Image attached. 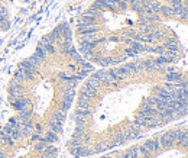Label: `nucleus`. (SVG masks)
Here are the masks:
<instances>
[{
  "label": "nucleus",
  "instance_id": "obj_18",
  "mask_svg": "<svg viewBox=\"0 0 188 158\" xmlns=\"http://www.w3.org/2000/svg\"><path fill=\"white\" fill-rule=\"evenodd\" d=\"M35 55H36V57H38L41 61H44L45 58H46V55H48V54L45 52V49L42 48L41 45H38V48H36V51H35Z\"/></svg>",
  "mask_w": 188,
  "mask_h": 158
},
{
  "label": "nucleus",
  "instance_id": "obj_38",
  "mask_svg": "<svg viewBox=\"0 0 188 158\" xmlns=\"http://www.w3.org/2000/svg\"><path fill=\"white\" fill-rule=\"evenodd\" d=\"M70 106H71V103H68V102H64V100H62L61 104H60V110H61V112H67V110L70 109Z\"/></svg>",
  "mask_w": 188,
  "mask_h": 158
},
{
  "label": "nucleus",
  "instance_id": "obj_15",
  "mask_svg": "<svg viewBox=\"0 0 188 158\" xmlns=\"http://www.w3.org/2000/svg\"><path fill=\"white\" fill-rule=\"evenodd\" d=\"M45 141L48 142V144H51V142H55V141H58V135H56L55 132L54 131H48L46 134H45V138H44Z\"/></svg>",
  "mask_w": 188,
  "mask_h": 158
},
{
  "label": "nucleus",
  "instance_id": "obj_37",
  "mask_svg": "<svg viewBox=\"0 0 188 158\" xmlns=\"http://www.w3.org/2000/svg\"><path fill=\"white\" fill-rule=\"evenodd\" d=\"M9 28H10V23H9L7 19H5V21H2V22H0V29H2V31H7Z\"/></svg>",
  "mask_w": 188,
  "mask_h": 158
},
{
  "label": "nucleus",
  "instance_id": "obj_40",
  "mask_svg": "<svg viewBox=\"0 0 188 158\" xmlns=\"http://www.w3.org/2000/svg\"><path fill=\"white\" fill-rule=\"evenodd\" d=\"M97 62H99L100 66L107 67V66H109V64H110V58H109V57H106V58H101V60H97Z\"/></svg>",
  "mask_w": 188,
  "mask_h": 158
},
{
  "label": "nucleus",
  "instance_id": "obj_33",
  "mask_svg": "<svg viewBox=\"0 0 188 158\" xmlns=\"http://www.w3.org/2000/svg\"><path fill=\"white\" fill-rule=\"evenodd\" d=\"M77 107H81V109H90L89 100H78V106Z\"/></svg>",
  "mask_w": 188,
  "mask_h": 158
},
{
  "label": "nucleus",
  "instance_id": "obj_10",
  "mask_svg": "<svg viewBox=\"0 0 188 158\" xmlns=\"http://www.w3.org/2000/svg\"><path fill=\"white\" fill-rule=\"evenodd\" d=\"M74 96H75V88H74V87H67L65 92H64V102L72 103Z\"/></svg>",
  "mask_w": 188,
  "mask_h": 158
},
{
  "label": "nucleus",
  "instance_id": "obj_45",
  "mask_svg": "<svg viewBox=\"0 0 188 158\" xmlns=\"http://www.w3.org/2000/svg\"><path fill=\"white\" fill-rule=\"evenodd\" d=\"M0 158H6L5 152H3V151H2V149H0Z\"/></svg>",
  "mask_w": 188,
  "mask_h": 158
},
{
  "label": "nucleus",
  "instance_id": "obj_24",
  "mask_svg": "<svg viewBox=\"0 0 188 158\" xmlns=\"http://www.w3.org/2000/svg\"><path fill=\"white\" fill-rule=\"evenodd\" d=\"M106 149H109V144L101 142V144H99V145H96V148H94V152H104Z\"/></svg>",
  "mask_w": 188,
  "mask_h": 158
},
{
  "label": "nucleus",
  "instance_id": "obj_42",
  "mask_svg": "<svg viewBox=\"0 0 188 158\" xmlns=\"http://www.w3.org/2000/svg\"><path fill=\"white\" fill-rule=\"evenodd\" d=\"M161 149H162V147H161V144L158 139H154V152H159Z\"/></svg>",
  "mask_w": 188,
  "mask_h": 158
},
{
  "label": "nucleus",
  "instance_id": "obj_14",
  "mask_svg": "<svg viewBox=\"0 0 188 158\" xmlns=\"http://www.w3.org/2000/svg\"><path fill=\"white\" fill-rule=\"evenodd\" d=\"M42 155L44 157H46V158H55L56 157V148H54V147H46L42 151Z\"/></svg>",
  "mask_w": 188,
  "mask_h": 158
},
{
  "label": "nucleus",
  "instance_id": "obj_5",
  "mask_svg": "<svg viewBox=\"0 0 188 158\" xmlns=\"http://www.w3.org/2000/svg\"><path fill=\"white\" fill-rule=\"evenodd\" d=\"M93 76L96 77L100 83H103V84H110V83H113L110 74H109V73H106V71H97V73H94Z\"/></svg>",
  "mask_w": 188,
  "mask_h": 158
},
{
  "label": "nucleus",
  "instance_id": "obj_13",
  "mask_svg": "<svg viewBox=\"0 0 188 158\" xmlns=\"http://www.w3.org/2000/svg\"><path fill=\"white\" fill-rule=\"evenodd\" d=\"M130 48H132L135 52H142V51L146 49V47H145L142 42H139V41H135V39H133L132 44H130Z\"/></svg>",
  "mask_w": 188,
  "mask_h": 158
},
{
  "label": "nucleus",
  "instance_id": "obj_47",
  "mask_svg": "<svg viewBox=\"0 0 188 158\" xmlns=\"http://www.w3.org/2000/svg\"><path fill=\"white\" fill-rule=\"evenodd\" d=\"M100 158H109V157H100Z\"/></svg>",
  "mask_w": 188,
  "mask_h": 158
},
{
  "label": "nucleus",
  "instance_id": "obj_6",
  "mask_svg": "<svg viewBox=\"0 0 188 158\" xmlns=\"http://www.w3.org/2000/svg\"><path fill=\"white\" fill-rule=\"evenodd\" d=\"M166 80L169 83H178L183 80L181 71H174V73H166Z\"/></svg>",
  "mask_w": 188,
  "mask_h": 158
},
{
  "label": "nucleus",
  "instance_id": "obj_21",
  "mask_svg": "<svg viewBox=\"0 0 188 158\" xmlns=\"http://www.w3.org/2000/svg\"><path fill=\"white\" fill-rule=\"evenodd\" d=\"M155 29L150 26L149 23H146V25H142V28H140V33H143V35H150V33L154 32Z\"/></svg>",
  "mask_w": 188,
  "mask_h": 158
},
{
  "label": "nucleus",
  "instance_id": "obj_2",
  "mask_svg": "<svg viewBox=\"0 0 188 158\" xmlns=\"http://www.w3.org/2000/svg\"><path fill=\"white\" fill-rule=\"evenodd\" d=\"M97 92V88L94 87H90V86H84L81 88V93H80V100H90L91 97H94V94Z\"/></svg>",
  "mask_w": 188,
  "mask_h": 158
},
{
  "label": "nucleus",
  "instance_id": "obj_8",
  "mask_svg": "<svg viewBox=\"0 0 188 158\" xmlns=\"http://www.w3.org/2000/svg\"><path fill=\"white\" fill-rule=\"evenodd\" d=\"M143 68L146 71H158L161 70V66H158L154 60H146L143 61Z\"/></svg>",
  "mask_w": 188,
  "mask_h": 158
},
{
  "label": "nucleus",
  "instance_id": "obj_34",
  "mask_svg": "<svg viewBox=\"0 0 188 158\" xmlns=\"http://www.w3.org/2000/svg\"><path fill=\"white\" fill-rule=\"evenodd\" d=\"M28 60L31 61V62H32V64H33V66H35V67H38L39 64H41V62H42V61L39 60V58H38V57H36V55H35V54H33L32 57H31V58H28Z\"/></svg>",
  "mask_w": 188,
  "mask_h": 158
},
{
  "label": "nucleus",
  "instance_id": "obj_41",
  "mask_svg": "<svg viewBox=\"0 0 188 158\" xmlns=\"http://www.w3.org/2000/svg\"><path fill=\"white\" fill-rule=\"evenodd\" d=\"M143 145H145V148H146L149 152H154V141H146Z\"/></svg>",
  "mask_w": 188,
  "mask_h": 158
},
{
  "label": "nucleus",
  "instance_id": "obj_35",
  "mask_svg": "<svg viewBox=\"0 0 188 158\" xmlns=\"http://www.w3.org/2000/svg\"><path fill=\"white\" fill-rule=\"evenodd\" d=\"M89 112H90V109H81V107H77L75 115H78V116H87Z\"/></svg>",
  "mask_w": 188,
  "mask_h": 158
},
{
  "label": "nucleus",
  "instance_id": "obj_46",
  "mask_svg": "<svg viewBox=\"0 0 188 158\" xmlns=\"http://www.w3.org/2000/svg\"><path fill=\"white\" fill-rule=\"evenodd\" d=\"M2 145H3V142H2V139H0V147H2Z\"/></svg>",
  "mask_w": 188,
  "mask_h": 158
},
{
  "label": "nucleus",
  "instance_id": "obj_17",
  "mask_svg": "<svg viewBox=\"0 0 188 158\" xmlns=\"http://www.w3.org/2000/svg\"><path fill=\"white\" fill-rule=\"evenodd\" d=\"M61 125L62 123H60V122H55V120H49V126H51V131H54L55 134H60L61 132Z\"/></svg>",
  "mask_w": 188,
  "mask_h": 158
},
{
  "label": "nucleus",
  "instance_id": "obj_20",
  "mask_svg": "<svg viewBox=\"0 0 188 158\" xmlns=\"http://www.w3.org/2000/svg\"><path fill=\"white\" fill-rule=\"evenodd\" d=\"M171 9L172 10H175V9H183L184 6H187L185 3H184L183 0H171Z\"/></svg>",
  "mask_w": 188,
  "mask_h": 158
},
{
  "label": "nucleus",
  "instance_id": "obj_1",
  "mask_svg": "<svg viewBox=\"0 0 188 158\" xmlns=\"http://www.w3.org/2000/svg\"><path fill=\"white\" fill-rule=\"evenodd\" d=\"M158 141H159L161 147H162V149H164V148H171L172 145L175 144V138H174V134H172V131H169V132L162 134Z\"/></svg>",
  "mask_w": 188,
  "mask_h": 158
},
{
  "label": "nucleus",
  "instance_id": "obj_7",
  "mask_svg": "<svg viewBox=\"0 0 188 158\" xmlns=\"http://www.w3.org/2000/svg\"><path fill=\"white\" fill-rule=\"evenodd\" d=\"M178 48H179V45H178V41L175 38L166 39L165 49H168V51H174V52H178Z\"/></svg>",
  "mask_w": 188,
  "mask_h": 158
},
{
  "label": "nucleus",
  "instance_id": "obj_23",
  "mask_svg": "<svg viewBox=\"0 0 188 158\" xmlns=\"http://www.w3.org/2000/svg\"><path fill=\"white\" fill-rule=\"evenodd\" d=\"M64 116H65V112H61V110H58L51 119L55 120V122H60V123H62V120H64Z\"/></svg>",
  "mask_w": 188,
  "mask_h": 158
},
{
  "label": "nucleus",
  "instance_id": "obj_43",
  "mask_svg": "<svg viewBox=\"0 0 188 158\" xmlns=\"http://www.w3.org/2000/svg\"><path fill=\"white\" fill-rule=\"evenodd\" d=\"M32 139L33 141H41V139H42V135H41V134H36V135L32 136Z\"/></svg>",
  "mask_w": 188,
  "mask_h": 158
},
{
  "label": "nucleus",
  "instance_id": "obj_4",
  "mask_svg": "<svg viewBox=\"0 0 188 158\" xmlns=\"http://www.w3.org/2000/svg\"><path fill=\"white\" fill-rule=\"evenodd\" d=\"M78 32H80V35H83V33H89V35H96V33L99 32V29L94 26V25H87V23H81V25L78 26Z\"/></svg>",
  "mask_w": 188,
  "mask_h": 158
},
{
  "label": "nucleus",
  "instance_id": "obj_19",
  "mask_svg": "<svg viewBox=\"0 0 188 158\" xmlns=\"http://www.w3.org/2000/svg\"><path fill=\"white\" fill-rule=\"evenodd\" d=\"M132 9L135 12L140 13V15H143V13H145V9H143V6H142V3H140V0H138V2L132 3Z\"/></svg>",
  "mask_w": 188,
  "mask_h": 158
},
{
  "label": "nucleus",
  "instance_id": "obj_32",
  "mask_svg": "<svg viewBox=\"0 0 188 158\" xmlns=\"http://www.w3.org/2000/svg\"><path fill=\"white\" fill-rule=\"evenodd\" d=\"M75 122H77V126H84V123H85V116H78V115H75Z\"/></svg>",
  "mask_w": 188,
  "mask_h": 158
},
{
  "label": "nucleus",
  "instance_id": "obj_28",
  "mask_svg": "<svg viewBox=\"0 0 188 158\" xmlns=\"http://www.w3.org/2000/svg\"><path fill=\"white\" fill-rule=\"evenodd\" d=\"M83 136H84L83 126H77L75 131H74V134H72V138H83Z\"/></svg>",
  "mask_w": 188,
  "mask_h": 158
},
{
  "label": "nucleus",
  "instance_id": "obj_29",
  "mask_svg": "<svg viewBox=\"0 0 188 158\" xmlns=\"http://www.w3.org/2000/svg\"><path fill=\"white\" fill-rule=\"evenodd\" d=\"M159 12L161 13H164L165 16H171V15H174V12H172L171 7H166V6H161Z\"/></svg>",
  "mask_w": 188,
  "mask_h": 158
},
{
  "label": "nucleus",
  "instance_id": "obj_16",
  "mask_svg": "<svg viewBox=\"0 0 188 158\" xmlns=\"http://www.w3.org/2000/svg\"><path fill=\"white\" fill-rule=\"evenodd\" d=\"M135 123H136V125H139V126H146V125H148V118L139 113L138 116H136V119H135Z\"/></svg>",
  "mask_w": 188,
  "mask_h": 158
},
{
  "label": "nucleus",
  "instance_id": "obj_26",
  "mask_svg": "<svg viewBox=\"0 0 188 158\" xmlns=\"http://www.w3.org/2000/svg\"><path fill=\"white\" fill-rule=\"evenodd\" d=\"M178 147L179 148H183V149H187V145H188V139H187V135H184L181 136L179 139H178Z\"/></svg>",
  "mask_w": 188,
  "mask_h": 158
},
{
  "label": "nucleus",
  "instance_id": "obj_44",
  "mask_svg": "<svg viewBox=\"0 0 188 158\" xmlns=\"http://www.w3.org/2000/svg\"><path fill=\"white\" fill-rule=\"evenodd\" d=\"M123 158H133L132 155H130V154L129 152H125V155H123Z\"/></svg>",
  "mask_w": 188,
  "mask_h": 158
},
{
  "label": "nucleus",
  "instance_id": "obj_30",
  "mask_svg": "<svg viewBox=\"0 0 188 158\" xmlns=\"http://www.w3.org/2000/svg\"><path fill=\"white\" fill-rule=\"evenodd\" d=\"M138 148H139V154H142L145 158H149L150 157V152L146 149V148H145V145H140V147H138Z\"/></svg>",
  "mask_w": 188,
  "mask_h": 158
},
{
  "label": "nucleus",
  "instance_id": "obj_12",
  "mask_svg": "<svg viewBox=\"0 0 188 158\" xmlns=\"http://www.w3.org/2000/svg\"><path fill=\"white\" fill-rule=\"evenodd\" d=\"M81 23H87V25H96L97 23V16H90L87 13H84L81 17Z\"/></svg>",
  "mask_w": 188,
  "mask_h": 158
},
{
  "label": "nucleus",
  "instance_id": "obj_39",
  "mask_svg": "<svg viewBox=\"0 0 188 158\" xmlns=\"http://www.w3.org/2000/svg\"><path fill=\"white\" fill-rule=\"evenodd\" d=\"M155 62L158 64V66H164V64H166L168 61H166V58L164 57V55H159V57H158V58L155 60Z\"/></svg>",
  "mask_w": 188,
  "mask_h": 158
},
{
  "label": "nucleus",
  "instance_id": "obj_3",
  "mask_svg": "<svg viewBox=\"0 0 188 158\" xmlns=\"http://www.w3.org/2000/svg\"><path fill=\"white\" fill-rule=\"evenodd\" d=\"M13 103V107L16 110H23V109H29V100L26 97H23V96H20L19 99H16V100H13L12 102Z\"/></svg>",
  "mask_w": 188,
  "mask_h": 158
},
{
  "label": "nucleus",
  "instance_id": "obj_48",
  "mask_svg": "<svg viewBox=\"0 0 188 158\" xmlns=\"http://www.w3.org/2000/svg\"><path fill=\"white\" fill-rule=\"evenodd\" d=\"M119 158H123V157H119Z\"/></svg>",
  "mask_w": 188,
  "mask_h": 158
},
{
  "label": "nucleus",
  "instance_id": "obj_9",
  "mask_svg": "<svg viewBox=\"0 0 188 158\" xmlns=\"http://www.w3.org/2000/svg\"><path fill=\"white\" fill-rule=\"evenodd\" d=\"M19 70H23V71H32V73H36V67L33 66L32 62L29 60H25L19 64Z\"/></svg>",
  "mask_w": 188,
  "mask_h": 158
},
{
  "label": "nucleus",
  "instance_id": "obj_25",
  "mask_svg": "<svg viewBox=\"0 0 188 158\" xmlns=\"http://www.w3.org/2000/svg\"><path fill=\"white\" fill-rule=\"evenodd\" d=\"M39 45L45 49V52H46V54H54V52H55V47H54V44H45V45L39 44Z\"/></svg>",
  "mask_w": 188,
  "mask_h": 158
},
{
  "label": "nucleus",
  "instance_id": "obj_27",
  "mask_svg": "<svg viewBox=\"0 0 188 158\" xmlns=\"http://www.w3.org/2000/svg\"><path fill=\"white\" fill-rule=\"evenodd\" d=\"M46 147H48V142L45 141V139H41V141L35 145V149H36V151H44Z\"/></svg>",
  "mask_w": 188,
  "mask_h": 158
},
{
  "label": "nucleus",
  "instance_id": "obj_36",
  "mask_svg": "<svg viewBox=\"0 0 188 158\" xmlns=\"http://www.w3.org/2000/svg\"><path fill=\"white\" fill-rule=\"evenodd\" d=\"M127 152L130 154L133 158H138V157H139V148H138V147H133V148H130V149H129Z\"/></svg>",
  "mask_w": 188,
  "mask_h": 158
},
{
  "label": "nucleus",
  "instance_id": "obj_31",
  "mask_svg": "<svg viewBox=\"0 0 188 158\" xmlns=\"http://www.w3.org/2000/svg\"><path fill=\"white\" fill-rule=\"evenodd\" d=\"M150 5H152V12H155V13H159V9H161V2H150Z\"/></svg>",
  "mask_w": 188,
  "mask_h": 158
},
{
  "label": "nucleus",
  "instance_id": "obj_22",
  "mask_svg": "<svg viewBox=\"0 0 188 158\" xmlns=\"http://www.w3.org/2000/svg\"><path fill=\"white\" fill-rule=\"evenodd\" d=\"M85 84H87V86H90V87L97 88V87L100 86V81H99V80H97V78H96L94 76H91L89 80H87V83H85Z\"/></svg>",
  "mask_w": 188,
  "mask_h": 158
},
{
  "label": "nucleus",
  "instance_id": "obj_11",
  "mask_svg": "<svg viewBox=\"0 0 188 158\" xmlns=\"http://www.w3.org/2000/svg\"><path fill=\"white\" fill-rule=\"evenodd\" d=\"M156 96L161 99H164V100H166V99L171 97V92H169L165 86H164V87H158L156 88Z\"/></svg>",
  "mask_w": 188,
  "mask_h": 158
}]
</instances>
